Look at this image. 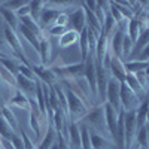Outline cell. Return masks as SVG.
<instances>
[{
  "label": "cell",
  "mask_w": 149,
  "mask_h": 149,
  "mask_svg": "<svg viewBox=\"0 0 149 149\" xmlns=\"http://www.w3.org/2000/svg\"><path fill=\"white\" fill-rule=\"evenodd\" d=\"M66 31H67L66 27H60V26H52V27H49V34H51V36L60 37L61 34H64Z\"/></svg>",
  "instance_id": "bcb514c9"
},
{
  "label": "cell",
  "mask_w": 149,
  "mask_h": 149,
  "mask_svg": "<svg viewBox=\"0 0 149 149\" xmlns=\"http://www.w3.org/2000/svg\"><path fill=\"white\" fill-rule=\"evenodd\" d=\"M49 106H51L52 112L58 110L60 109V104H58V100H57V95H55V91L52 86H49Z\"/></svg>",
  "instance_id": "b9f144b4"
},
{
  "label": "cell",
  "mask_w": 149,
  "mask_h": 149,
  "mask_svg": "<svg viewBox=\"0 0 149 149\" xmlns=\"http://www.w3.org/2000/svg\"><path fill=\"white\" fill-rule=\"evenodd\" d=\"M52 127L57 131V134H63L64 136V128H67V124H66V113L61 109L54 112V116H52Z\"/></svg>",
  "instance_id": "603a6c76"
},
{
  "label": "cell",
  "mask_w": 149,
  "mask_h": 149,
  "mask_svg": "<svg viewBox=\"0 0 149 149\" xmlns=\"http://www.w3.org/2000/svg\"><path fill=\"white\" fill-rule=\"evenodd\" d=\"M81 149H93L91 140H90V130L86 125H81Z\"/></svg>",
  "instance_id": "8d00e7d4"
},
{
  "label": "cell",
  "mask_w": 149,
  "mask_h": 149,
  "mask_svg": "<svg viewBox=\"0 0 149 149\" xmlns=\"http://www.w3.org/2000/svg\"><path fill=\"white\" fill-rule=\"evenodd\" d=\"M55 140H57V131L54 130L52 125H49L43 136V139H40L37 149H51V146L55 143Z\"/></svg>",
  "instance_id": "d4e9b609"
},
{
  "label": "cell",
  "mask_w": 149,
  "mask_h": 149,
  "mask_svg": "<svg viewBox=\"0 0 149 149\" xmlns=\"http://www.w3.org/2000/svg\"><path fill=\"white\" fill-rule=\"evenodd\" d=\"M18 30H19V33H21V36L24 37V39H26V40H27V42L36 49V51H39V39H40V37H39V36H36L33 31H30L29 29H26L24 26H21V24H19Z\"/></svg>",
  "instance_id": "f1b7e54d"
},
{
  "label": "cell",
  "mask_w": 149,
  "mask_h": 149,
  "mask_svg": "<svg viewBox=\"0 0 149 149\" xmlns=\"http://www.w3.org/2000/svg\"><path fill=\"white\" fill-rule=\"evenodd\" d=\"M51 149H60V148H58V143H57V140H55V143L51 146Z\"/></svg>",
  "instance_id": "f5cc1de1"
},
{
  "label": "cell",
  "mask_w": 149,
  "mask_h": 149,
  "mask_svg": "<svg viewBox=\"0 0 149 149\" xmlns=\"http://www.w3.org/2000/svg\"><path fill=\"white\" fill-rule=\"evenodd\" d=\"M109 79H110V72L107 69H104L103 66L97 64V94L100 97L102 103H106Z\"/></svg>",
  "instance_id": "9c48e42d"
},
{
  "label": "cell",
  "mask_w": 149,
  "mask_h": 149,
  "mask_svg": "<svg viewBox=\"0 0 149 149\" xmlns=\"http://www.w3.org/2000/svg\"><path fill=\"white\" fill-rule=\"evenodd\" d=\"M133 48H134V43L131 42V39L125 34V37H124V42H122V60H125L131 55L133 52Z\"/></svg>",
  "instance_id": "ab89813d"
},
{
  "label": "cell",
  "mask_w": 149,
  "mask_h": 149,
  "mask_svg": "<svg viewBox=\"0 0 149 149\" xmlns=\"http://www.w3.org/2000/svg\"><path fill=\"white\" fill-rule=\"evenodd\" d=\"M30 3V2H29ZM26 5V6H22L21 9H18L17 12H15V14H17V17L18 18H24V17H29L30 15V5Z\"/></svg>",
  "instance_id": "c3c4849f"
},
{
  "label": "cell",
  "mask_w": 149,
  "mask_h": 149,
  "mask_svg": "<svg viewBox=\"0 0 149 149\" xmlns=\"http://www.w3.org/2000/svg\"><path fill=\"white\" fill-rule=\"evenodd\" d=\"M85 79L90 86V93L93 95H97V61L95 54H88V58L85 61Z\"/></svg>",
  "instance_id": "277c9868"
},
{
  "label": "cell",
  "mask_w": 149,
  "mask_h": 149,
  "mask_svg": "<svg viewBox=\"0 0 149 149\" xmlns=\"http://www.w3.org/2000/svg\"><path fill=\"white\" fill-rule=\"evenodd\" d=\"M2 116L5 118V121L10 125V128L14 130L15 133L18 131V121H17V118H15V115H14V112L10 110V107H8V106H3L2 107Z\"/></svg>",
  "instance_id": "4dcf8cb0"
},
{
  "label": "cell",
  "mask_w": 149,
  "mask_h": 149,
  "mask_svg": "<svg viewBox=\"0 0 149 149\" xmlns=\"http://www.w3.org/2000/svg\"><path fill=\"white\" fill-rule=\"evenodd\" d=\"M61 14V10L60 9H52V8H43V10H42V14H40V18H39V21L43 24V26H46V27H49V26H54L55 24V21H57V18H58V15Z\"/></svg>",
  "instance_id": "e0dca14e"
},
{
  "label": "cell",
  "mask_w": 149,
  "mask_h": 149,
  "mask_svg": "<svg viewBox=\"0 0 149 149\" xmlns=\"http://www.w3.org/2000/svg\"><path fill=\"white\" fill-rule=\"evenodd\" d=\"M0 149H2V145H0Z\"/></svg>",
  "instance_id": "6f0895ef"
},
{
  "label": "cell",
  "mask_w": 149,
  "mask_h": 149,
  "mask_svg": "<svg viewBox=\"0 0 149 149\" xmlns=\"http://www.w3.org/2000/svg\"><path fill=\"white\" fill-rule=\"evenodd\" d=\"M39 54H40V60H42V66L48 67L49 61H51V42L45 36H42L39 39Z\"/></svg>",
  "instance_id": "d6986e66"
},
{
  "label": "cell",
  "mask_w": 149,
  "mask_h": 149,
  "mask_svg": "<svg viewBox=\"0 0 149 149\" xmlns=\"http://www.w3.org/2000/svg\"><path fill=\"white\" fill-rule=\"evenodd\" d=\"M57 143H58V148L60 149H72L69 142L64 139V136L63 134H57Z\"/></svg>",
  "instance_id": "7dc6e473"
},
{
  "label": "cell",
  "mask_w": 149,
  "mask_h": 149,
  "mask_svg": "<svg viewBox=\"0 0 149 149\" xmlns=\"http://www.w3.org/2000/svg\"><path fill=\"white\" fill-rule=\"evenodd\" d=\"M134 60H139V61H148V63H149V45L143 49V51L137 55V57H136Z\"/></svg>",
  "instance_id": "681fc988"
},
{
  "label": "cell",
  "mask_w": 149,
  "mask_h": 149,
  "mask_svg": "<svg viewBox=\"0 0 149 149\" xmlns=\"http://www.w3.org/2000/svg\"><path fill=\"white\" fill-rule=\"evenodd\" d=\"M15 134V131L10 128V125L5 121V118L2 116V113H0V137L5 139V140H10V137Z\"/></svg>",
  "instance_id": "836d02e7"
},
{
  "label": "cell",
  "mask_w": 149,
  "mask_h": 149,
  "mask_svg": "<svg viewBox=\"0 0 149 149\" xmlns=\"http://www.w3.org/2000/svg\"><path fill=\"white\" fill-rule=\"evenodd\" d=\"M9 142L12 143V146H14L15 149H24V142L21 139V134H18V133H15L14 136H12Z\"/></svg>",
  "instance_id": "ee69618b"
},
{
  "label": "cell",
  "mask_w": 149,
  "mask_h": 149,
  "mask_svg": "<svg viewBox=\"0 0 149 149\" xmlns=\"http://www.w3.org/2000/svg\"><path fill=\"white\" fill-rule=\"evenodd\" d=\"M0 15L3 17L6 26L10 27L14 31L19 27V18L17 17V14H15L14 10H10V9H8V8H5V6L0 5Z\"/></svg>",
  "instance_id": "ffe728a7"
},
{
  "label": "cell",
  "mask_w": 149,
  "mask_h": 149,
  "mask_svg": "<svg viewBox=\"0 0 149 149\" xmlns=\"http://www.w3.org/2000/svg\"><path fill=\"white\" fill-rule=\"evenodd\" d=\"M109 72L112 74V78H115L118 82H124L125 81V69H124V61H121L119 58H116L115 55L112 57L110 64H109Z\"/></svg>",
  "instance_id": "9a60e30c"
},
{
  "label": "cell",
  "mask_w": 149,
  "mask_h": 149,
  "mask_svg": "<svg viewBox=\"0 0 149 149\" xmlns=\"http://www.w3.org/2000/svg\"><path fill=\"white\" fill-rule=\"evenodd\" d=\"M124 22L118 24V27L115 29V31L112 33V39H110V49L113 55L116 58H119L122 61V42H124V37H125V29L122 26Z\"/></svg>",
  "instance_id": "30bf717a"
},
{
  "label": "cell",
  "mask_w": 149,
  "mask_h": 149,
  "mask_svg": "<svg viewBox=\"0 0 149 149\" xmlns=\"http://www.w3.org/2000/svg\"><path fill=\"white\" fill-rule=\"evenodd\" d=\"M84 122L90 124V125L95 130H106V122H104V110H103V104L102 106H95L91 107L86 115L82 118Z\"/></svg>",
  "instance_id": "5b68a950"
},
{
  "label": "cell",
  "mask_w": 149,
  "mask_h": 149,
  "mask_svg": "<svg viewBox=\"0 0 149 149\" xmlns=\"http://www.w3.org/2000/svg\"><path fill=\"white\" fill-rule=\"evenodd\" d=\"M148 66H149L148 61H139V60H131V61H125V63H124V69H125V72L131 73V74H136L137 72L145 70Z\"/></svg>",
  "instance_id": "83f0119b"
},
{
  "label": "cell",
  "mask_w": 149,
  "mask_h": 149,
  "mask_svg": "<svg viewBox=\"0 0 149 149\" xmlns=\"http://www.w3.org/2000/svg\"><path fill=\"white\" fill-rule=\"evenodd\" d=\"M124 128H125V149H131V145L137 133V122H136V110L125 112L124 116Z\"/></svg>",
  "instance_id": "8992f818"
},
{
  "label": "cell",
  "mask_w": 149,
  "mask_h": 149,
  "mask_svg": "<svg viewBox=\"0 0 149 149\" xmlns=\"http://www.w3.org/2000/svg\"><path fill=\"white\" fill-rule=\"evenodd\" d=\"M67 136H69V145L72 149H81V130L78 122H70L67 125Z\"/></svg>",
  "instance_id": "2e32d148"
},
{
  "label": "cell",
  "mask_w": 149,
  "mask_h": 149,
  "mask_svg": "<svg viewBox=\"0 0 149 149\" xmlns=\"http://www.w3.org/2000/svg\"><path fill=\"white\" fill-rule=\"evenodd\" d=\"M15 81H17V88L18 91L24 93V94H34L36 93V81H31V79H27L21 76L18 73L15 76Z\"/></svg>",
  "instance_id": "ac0fdd59"
},
{
  "label": "cell",
  "mask_w": 149,
  "mask_h": 149,
  "mask_svg": "<svg viewBox=\"0 0 149 149\" xmlns=\"http://www.w3.org/2000/svg\"><path fill=\"white\" fill-rule=\"evenodd\" d=\"M64 93H66V98H67V109H69L67 115L70 118V122H78L79 124V121H82V118L86 115V112H88L86 103L70 88H67Z\"/></svg>",
  "instance_id": "6da1fadb"
},
{
  "label": "cell",
  "mask_w": 149,
  "mask_h": 149,
  "mask_svg": "<svg viewBox=\"0 0 149 149\" xmlns=\"http://www.w3.org/2000/svg\"><path fill=\"white\" fill-rule=\"evenodd\" d=\"M146 127H148V146H149V125L146 124Z\"/></svg>",
  "instance_id": "db71d44e"
},
{
  "label": "cell",
  "mask_w": 149,
  "mask_h": 149,
  "mask_svg": "<svg viewBox=\"0 0 149 149\" xmlns=\"http://www.w3.org/2000/svg\"><path fill=\"white\" fill-rule=\"evenodd\" d=\"M136 140H137L140 148L149 149V146H148V127L146 125H143L137 130V133H136Z\"/></svg>",
  "instance_id": "d590c367"
},
{
  "label": "cell",
  "mask_w": 149,
  "mask_h": 149,
  "mask_svg": "<svg viewBox=\"0 0 149 149\" xmlns=\"http://www.w3.org/2000/svg\"><path fill=\"white\" fill-rule=\"evenodd\" d=\"M5 104H2V103H0V112H2V107H3Z\"/></svg>",
  "instance_id": "11a10c76"
},
{
  "label": "cell",
  "mask_w": 149,
  "mask_h": 149,
  "mask_svg": "<svg viewBox=\"0 0 149 149\" xmlns=\"http://www.w3.org/2000/svg\"><path fill=\"white\" fill-rule=\"evenodd\" d=\"M3 36H5V42L8 43V46L12 49V52H14V55L21 61L22 64H26V66H30V63L27 61L26 58V52H24V49H22V45L18 39V36L17 33L12 30L10 27H8L6 24H5V27H3Z\"/></svg>",
  "instance_id": "3957f363"
},
{
  "label": "cell",
  "mask_w": 149,
  "mask_h": 149,
  "mask_svg": "<svg viewBox=\"0 0 149 149\" xmlns=\"http://www.w3.org/2000/svg\"><path fill=\"white\" fill-rule=\"evenodd\" d=\"M31 69H33V72H34V74H36V78H39V81H43L45 85L54 86V85L57 84L58 76H57V74H55L51 69H49V67L40 64V66H33Z\"/></svg>",
  "instance_id": "7c38bea8"
},
{
  "label": "cell",
  "mask_w": 149,
  "mask_h": 149,
  "mask_svg": "<svg viewBox=\"0 0 149 149\" xmlns=\"http://www.w3.org/2000/svg\"><path fill=\"white\" fill-rule=\"evenodd\" d=\"M54 26H60V27H66V29H67V26H69V14H66V12H61V14L58 15V18H57V21H55Z\"/></svg>",
  "instance_id": "7bdbcfd3"
},
{
  "label": "cell",
  "mask_w": 149,
  "mask_h": 149,
  "mask_svg": "<svg viewBox=\"0 0 149 149\" xmlns=\"http://www.w3.org/2000/svg\"><path fill=\"white\" fill-rule=\"evenodd\" d=\"M29 112H30V127L36 133V139L40 140V121H43L45 116L40 113L36 98H30V110Z\"/></svg>",
  "instance_id": "8fae6325"
},
{
  "label": "cell",
  "mask_w": 149,
  "mask_h": 149,
  "mask_svg": "<svg viewBox=\"0 0 149 149\" xmlns=\"http://www.w3.org/2000/svg\"><path fill=\"white\" fill-rule=\"evenodd\" d=\"M140 31H142V29H140V22H139V19L136 18V17H133L131 19H128V24H127V33H125V34L131 39L133 43L137 42Z\"/></svg>",
  "instance_id": "484cf974"
},
{
  "label": "cell",
  "mask_w": 149,
  "mask_h": 149,
  "mask_svg": "<svg viewBox=\"0 0 149 149\" xmlns=\"http://www.w3.org/2000/svg\"><path fill=\"white\" fill-rule=\"evenodd\" d=\"M12 106H15V107H19V109H26V110H30V98L21 93V91H17L15 95L10 98V102H9Z\"/></svg>",
  "instance_id": "4316f807"
},
{
  "label": "cell",
  "mask_w": 149,
  "mask_h": 149,
  "mask_svg": "<svg viewBox=\"0 0 149 149\" xmlns=\"http://www.w3.org/2000/svg\"><path fill=\"white\" fill-rule=\"evenodd\" d=\"M145 21H146V26L149 27V10H148L146 14H145Z\"/></svg>",
  "instance_id": "f907efd6"
},
{
  "label": "cell",
  "mask_w": 149,
  "mask_h": 149,
  "mask_svg": "<svg viewBox=\"0 0 149 149\" xmlns=\"http://www.w3.org/2000/svg\"><path fill=\"white\" fill-rule=\"evenodd\" d=\"M79 52H81V58H82V63L88 58L90 54V48H88V36H86V27L79 33Z\"/></svg>",
  "instance_id": "f546056e"
},
{
  "label": "cell",
  "mask_w": 149,
  "mask_h": 149,
  "mask_svg": "<svg viewBox=\"0 0 149 149\" xmlns=\"http://www.w3.org/2000/svg\"><path fill=\"white\" fill-rule=\"evenodd\" d=\"M104 110V122H106V130L110 134V140L115 143V136H116V125H118V112L112 107L109 103H103Z\"/></svg>",
  "instance_id": "52a82bcc"
},
{
  "label": "cell",
  "mask_w": 149,
  "mask_h": 149,
  "mask_svg": "<svg viewBox=\"0 0 149 149\" xmlns=\"http://www.w3.org/2000/svg\"><path fill=\"white\" fill-rule=\"evenodd\" d=\"M30 17L37 22L40 18V14H42V10L43 8L46 6V2H40V0H34V2H30Z\"/></svg>",
  "instance_id": "d6a6232c"
},
{
  "label": "cell",
  "mask_w": 149,
  "mask_h": 149,
  "mask_svg": "<svg viewBox=\"0 0 149 149\" xmlns=\"http://www.w3.org/2000/svg\"><path fill=\"white\" fill-rule=\"evenodd\" d=\"M148 110H149V98L142 100L140 106L136 110V122H137V130L143 125H146V116H148Z\"/></svg>",
  "instance_id": "cb8c5ba5"
},
{
  "label": "cell",
  "mask_w": 149,
  "mask_h": 149,
  "mask_svg": "<svg viewBox=\"0 0 149 149\" xmlns=\"http://www.w3.org/2000/svg\"><path fill=\"white\" fill-rule=\"evenodd\" d=\"M119 97H121V107L124 112H133L137 110L142 103V98L133 93L125 82H119Z\"/></svg>",
  "instance_id": "7a4b0ae2"
},
{
  "label": "cell",
  "mask_w": 149,
  "mask_h": 149,
  "mask_svg": "<svg viewBox=\"0 0 149 149\" xmlns=\"http://www.w3.org/2000/svg\"><path fill=\"white\" fill-rule=\"evenodd\" d=\"M124 82H125L128 88H130L133 93H136L139 97H140V94H142V93H145V90L142 88V85L139 84V81H137V79H136L134 74L127 73V74H125V81H124Z\"/></svg>",
  "instance_id": "1f68e13d"
},
{
  "label": "cell",
  "mask_w": 149,
  "mask_h": 149,
  "mask_svg": "<svg viewBox=\"0 0 149 149\" xmlns=\"http://www.w3.org/2000/svg\"><path fill=\"white\" fill-rule=\"evenodd\" d=\"M79 42V33H76L74 30L69 29L64 34H61L58 37V45L60 48H69L72 45H76Z\"/></svg>",
  "instance_id": "7402d4cb"
},
{
  "label": "cell",
  "mask_w": 149,
  "mask_h": 149,
  "mask_svg": "<svg viewBox=\"0 0 149 149\" xmlns=\"http://www.w3.org/2000/svg\"><path fill=\"white\" fill-rule=\"evenodd\" d=\"M0 46H2V39H0Z\"/></svg>",
  "instance_id": "9f6ffc18"
},
{
  "label": "cell",
  "mask_w": 149,
  "mask_h": 149,
  "mask_svg": "<svg viewBox=\"0 0 149 149\" xmlns=\"http://www.w3.org/2000/svg\"><path fill=\"white\" fill-rule=\"evenodd\" d=\"M18 73L21 74V76L27 78V79H31V81H37V78H36V74H34V72H33L31 66H26V64L19 63V66H18Z\"/></svg>",
  "instance_id": "f35d334b"
},
{
  "label": "cell",
  "mask_w": 149,
  "mask_h": 149,
  "mask_svg": "<svg viewBox=\"0 0 149 149\" xmlns=\"http://www.w3.org/2000/svg\"><path fill=\"white\" fill-rule=\"evenodd\" d=\"M19 134H21V139H22V142H24V149H36L34 143H33V142L30 140V137L27 136V133L21 131Z\"/></svg>",
  "instance_id": "f6af8a7d"
},
{
  "label": "cell",
  "mask_w": 149,
  "mask_h": 149,
  "mask_svg": "<svg viewBox=\"0 0 149 149\" xmlns=\"http://www.w3.org/2000/svg\"><path fill=\"white\" fill-rule=\"evenodd\" d=\"M2 58H10L6 52H2V51H0V60H2Z\"/></svg>",
  "instance_id": "816d5d0a"
},
{
  "label": "cell",
  "mask_w": 149,
  "mask_h": 149,
  "mask_svg": "<svg viewBox=\"0 0 149 149\" xmlns=\"http://www.w3.org/2000/svg\"><path fill=\"white\" fill-rule=\"evenodd\" d=\"M90 140L93 149H118L113 142L106 139L104 136H102L97 131H90Z\"/></svg>",
  "instance_id": "4fadbf2b"
},
{
  "label": "cell",
  "mask_w": 149,
  "mask_h": 149,
  "mask_svg": "<svg viewBox=\"0 0 149 149\" xmlns=\"http://www.w3.org/2000/svg\"><path fill=\"white\" fill-rule=\"evenodd\" d=\"M69 24H70V29L74 30L76 33H81L86 27L85 14H84V9L82 8H78L72 15H69Z\"/></svg>",
  "instance_id": "5bb4252c"
},
{
  "label": "cell",
  "mask_w": 149,
  "mask_h": 149,
  "mask_svg": "<svg viewBox=\"0 0 149 149\" xmlns=\"http://www.w3.org/2000/svg\"><path fill=\"white\" fill-rule=\"evenodd\" d=\"M106 103H109L118 112V113H119V110H122V107H121V97H119V82L115 78H112V74H110V79H109V84H107Z\"/></svg>",
  "instance_id": "ba28073f"
},
{
  "label": "cell",
  "mask_w": 149,
  "mask_h": 149,
  "mask_svg": "<svg viewBox=\"0 0 149 149\" xmlns=\"http://www.w3.org/2000/svg\"><path fill=\"white\" fill-rule=\"evenodd\" d=\"M148 45H149V27H146L145 30H142V31H140L139 39H137V42L134 43L133 52H131V55H130V57L136 58V57H137V55L143 51V49H145Z\"/></svg>",
  "instance_id": "44dd1931"
},
{
  "label": "cell",
  "mask_w": 149,
  "mask_h": 149,
  "mask_svg": "<svg viewBox=\"0 0 149 149\" xmlns=\"http://www.w3.org/2000/svg\"><path fill=\"white\" fill-rule=\"evenodd\" d=\"M29 2H22V0H8V2H2L0 5L2 6H5V8H8V9H10V10H14V12H17L18 9H21L22 6H26Z\"/></svg>",
  "instance_id": "60d3db41"
},
{
  "label": "cell",
  "mask_w": 149,
  "mask_h": 149,
  "mask_svg": "<svg viewBox=\"0 0 149 149\" xmlns=\"http://www.w3.org/2000/svg\"><path fill=\"white\" fill-rule=\"evenodd\" d=\"M0 79L5 81L9 86H17V81H15V76L12 73H9L2 64H0Z\"/></svg>",
  "instance_id": "74e56055"
},
{
  "label": "cell",
  "mask_w": 149,
  "mask_h": 149,
  "mask_svg": "<svg viewBox=\"0 0 149 149\" xmlns=\"http://www.w3.org/2000/svg\"><path fill=\"white\" fill-rule=\"evenodd\" d=\"M0 64H2L9 73H12L14 76H17L18 74V66H19V63L17 60H14V58H2L0 60Z\"/></svg>",
  "instance_id": "e575fe53"
}]
</instances>
